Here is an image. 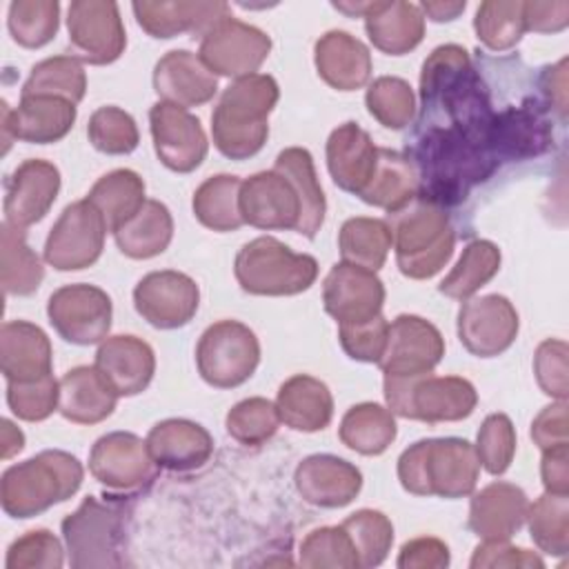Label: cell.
I'll list each match as a JSON object with an SVG mask.
<instances>
[{
  "instance_id": "6da1fadb",
  "label": "cell",
  "mask_w": 569,
  "mask_h": 569,
  "mask_svg": "<svg viewBox=\"0 0 569 569\" xmlns=\"http://www.w3.org/2000/svg\"><path fill=\"white\" fill-rule=\"evenodd\" d=\"M280 87L269 73L236 78L211 113L216 149L231 160L256 156L269 138V113L278 104Z\"/></svg>"
},
{
  "instance_id": "7a4b0ae2",
  "label": "cell",
  "mask_w": 569,
  "mask_h": 569,
  "mask_svg": "<svg viewBox=\"0 0 569 569\" xmlns=\"http://www.w3.org/2000/svg\"><path fill=\"white\" fill-rule=\"evenodd\" d=\"M391 249L402 276L411 280L433 278L453 256L456 231L440 202L416 196L398 211L387 213Z\"/></svg>"
},
{
  "instance_id": "3957f363",
  "label": "cell",
  "mask_w": 569,
  "mask_h": 569,
  "mask_svg": "<svg viewBox=\"0 0 569 569\" xmlns=\"http://www.w3.org/2000/svg\"><path fill=\"white\" fill-rule=\"evenodd\" d=\"M478 476L476 447L465 438H425L398 458V480L413 496L465 498L473 493Z\"/></svg>"
},
{
  "instance_id": "277c9868",
  "label": "cell",
  "mask_w": 569,
  "mask_h": 569,
  "mask_svg": "<svg viewBox=\"0 0 569 569\" xmlns=\"http://www.w3.org/2000/svg\"><path fill=\"white\" fill-rule=\"evenodd\" d=\"M82 478L84 469L76 456L62 449H44L2 473V509L11 518H33L69 500L80 489Z\"/></svg>"
},
{
  "instance_id": "5b68a950",
  "label": "cell",
  "mask_w": 569,
  "mask_h": 569,
  "mask_svg": "<svg viewBox=\"0 0 569 569\" xmlns=\"http://www.w3.org/2000/svg\"><path fill=\"white\" fill-rule=\"evenodd\" d=\"M129 509L118 496H87L62 520V540L73 569H107L124 565V533Z\"/></svg>"
},
{
  "instance_id": "8992f818",
  "label": "cell",
  "mask_w": 569,
  "mask_h": 569,
  "mask_svg": "<svg viewBox=\"0 0 569 569\" xmlns=\"http://www.w3.org/2000/svg\"><path fill=\"white\" fill-rule=\"evenodd\" d=\"M385 400L393 416L436 425L469 418L478 391L460 376H385Z\"/></svg>"
},
{
  "instance_id": "52a82bcc",
  "label": "cell",
  "mask_w": 569,
  "mask_h": 569,
  "mask_svg": "<svg viewBox=\"0 0 569 569\" xmlns=\"http://www.w3.org/2000/svg\"><path fill=\"white\" fill-rule=\"evenodd\" d=\"M233 273L240 289L251 296H296L316 282L318 262L271 236H260L238 251Z\"/></svg>"
},
{
  "instance_id": "ba28073f",
  "label": "cell",
  "mask_w": 569,
  "mask_h": 569,
  "mask_svg": "<svg viewBox=\"0 0 569 569\" xmlns=\"http://www.w3.org/2000/svg\"><path fill=\"white\" fill-rule=\"evenodd\" d=\"M196 365L207 385L216 389L240 387L260 365L258 336L240 320H218L202 331Z\"/></svg>"
},
{
  "instance_id": "9c48e42d",
  "label": "cell",
  "mask_w": 569,
  "mask_h": 569,
  "mask_svg": "<svg viewBox=\"0 0 569 569\" xmlns=\"http://www.w3.org/2000/svg\"><path fill=\"white\" fill-rule=\"evenodd\" d=\"M107 222L87 200L64 207L44 240V262L58 271H80L98 262L104 249Z\"/></svg>"
},
{
  "instance_id": "30bf717a",
  "label": "cell",
  "mask_w": 569,
  "mask_h": 569,
  "mask_svg": "<svg viewBox=\"0 0 569 569\" xmlns=\"http://www.w3.org/2000/svg\"><path fill=\"white\" fill-rule=\"evenodd\" d=\"M47 316L62 340L89 347L107 338L113 318V302L104 289L76 282L64 284L49 296Z\"/></svg>"
},
{
  "instance_id": "8fae6325",
  "label": "cell",
  "mask_w": 569,
  "mask_h": 569,
  "mask_svg": "<svg viewBox=\"0 0 569 569\" xmlns=\"http://www.w3.org/2000/svg\"><path fill=\"white\" fill-rule=\"evenodd\" d=\"M147 440L131 431H111L100 436L89 451V473L109 491L133 493L156 480Z\"/></svg>"
},
{
  "instance_id": "7c38bea8",
  "label": "cell",
  "mask_w": 569,
  "mask_h": 569,
  "mask_svg": "<svg viewBox=\"0 0 569 569\" xmlns=\"http://www.w3.org/2000/svg\"><path fill=\"white\" fill-rule=\"evenodd\" d=\"M69 47L80 62L111 64L127 47L120 9L111 0H76L67 11Z\"/></svg>"
},
{
  "instance_id": "4fadbf2b",
  "label": "cell",
  "mask_w": 569,
  "mask_h": 569,
  "mask_svg": "<svg viewBox=\"0 0 569 569\" xmlns=\"http://www.w3.org/2000/svg\"><path fill=\"white\" fill-rule=\"evenodd\" d=\"M269 51L271 38L262 29L229 16L200 38L198 56L211 73L236 80L258 73Z\"/></svg>"
},
{
  "instance_id": "5bb4252c",
  "label": "cell",
  "mask_w": 569,
  "mask_h": 569,
  "mask_svg": "<svg viewBox=\"0 0 569 569\" xmlns=\"http://www.w3.org/2000/svg\"><path fill=\"white\" fill-rule=\"evenodd\" d=\"M462 347L478 358L505 353L518 338L520 318L509 298L487 293L465 300L456 320Z\"/></svg>"
},
{
  "instance_id": "9a60e30c",
  "label": "cell",
  "mask_w": 569,
  "mask_h": 569,
  "mask_svg": "<svg viewBox=\"0 0 569 569\" xmlns=\"http://www.w3.org/2000/svg\"><path fill=\"white\" fill-rule=\"evenodd\" d=\"M445 356V338L433 322L422 316L400 313L389 322L387 345L378 367L385 376L433 373Z\"/></svg>"
},
{
  "instance_id": "2e32d148",
  "label": "cell",
  "mask_w": 569,
  "mask_h": 569,
  "mask_svg": "<svg viewBox=\"0 0 569 569\" xmlns=\"http://www.w3.org/2000/svg\"><path fill=\"white\" fill-rule=\"evenodd\" d=\"M149 127L158 160L176 171L189 173L202 164L209 151L207 133L189 109L158 100L149 109Z\"/></svg>"
},
{
  "instance_id": "e0dca14e",
  "label": "cell",
  "mask_w": 569,
  "mask_h": 569,
  "mask_svg": "<svg viewBox=\"0 0 569 569\" xmlns=\"http://www.w3.org/2000/svg\"><path fill=\"white\" fill-rule=\"evenodd\" d=\"M200 305L196 280L182 271L162 269L142 276L133 289V307L156 329H180Z\"/></svg>"
},
{
  "instance_id": "ac0fdd59",
  "label": "cell",
  "mask_w": 569,
  "mask_h": 569,
  "mask_svg": "<svg viewBox=\"0 0 569 569\" xmlns=\"http://www.w3.org/2000/svg\"><path fill=\"white\" fill-rule=\"evenodd\" d=\"M78 118V107L53 96H20L16 109L2 102V151L7 153L13 140L31 144H51L62 140Z\"/></svg>"
},
{
  "instance_id": "d6986e66",
  "label": "cell",
  "mask_w": 569,
  "mask_h": 569,
  "mask_svg": "<svg viewBox=\"0 0 569 569\" xmlns=\"http://www.w3.org/2000/svg\"><path fill=\"white\" fill-rule=\"evenodd\" d=\"M325 311L338 325H356L382 313L385 284L376 271L338 262L322 280Z\"/></svg>"
},
{
  "instance_id": "ffe728a7",
  "label": "cell",
  "mask_w": 569,
  "mask_h": 569,
  "mask_svg": "<svg viewBox=\"0 0 569 569\" xmlns=\"http://www.w3.org/2000/svg\"><path fill=\"white\" fill-rule=\"evenodd\" d=\"M60 171L53 162L29 158L20 162L4 184V222L27 229L40 222L60 191Z\"/></svg>"
},
{
  "instance_id": "44dd1931",
  "label": "cell",
  "mask_w": 569,
  "mask_h": 569,
  "mask_svg": "<svg viewBox=\"0 0 569 569\" xmlns=\"http://www.w3.org/2000/svg\"><path fill=\"white\" fill-rule=\"evenodd\" d=\"M240 213L256 229H293L300 220V200L293 184L276 169L242 180Z\"/></svg>"
},
{
  "instance_id": "7402d4cb",
  "label": "cell",
  "mask_w": 569,
  "mask_h": 569,
  "mask_svg": "<svg viewBox=\"0 0 569 569\" xmlns=\"http://www.w3.org/2000/svg\"><path fill=\"white\" fill-rule=\"evenodd\" d=\"M138 24L151 38H176L180 33H193L202 38L220 20L229 18V4L218 0H142L131 4Z\"/></svg>"
},
{
  "instance_id": "603a6c76",
  "label": "cell",
  "mask_w": 569,
  "mask_h": 569,
  "mask_svg": "<svg viewBox=\"0 0 569 569\" xmlns=\"http://www.w3.org/2000/svg\"><path fill=\"white\" fill-rule=\"evenodd\" d=\"M293 482L305 502L325 509H340L353 502L360 493L362 473L345 458L313 453L296 467Z\"/></svg>"
},
{
  "instance_id": "cb8c5ba5",
  "label": "cell",
  "mask_w": 569,
  "mask_h": 569,
  "mask_svg": "<svg viewBox=\"0 0 569 569\" xmlns=\"http://www.w3.org/2000/svg\"><path fill=\"white\" fill-rule=\"evenodd\" d=\"M147 447L160 469L187 473L209 462L213 453V438L193 420L167 418L149 429Z\"/></svg>"
},
{
  "instance_id": "d4e9b609",
  "label": "cell",
  "mask_w": 569,
  "mask_h": 569,
  "mask_svg": "<svg viewBox=\"0 0 569 569\" xmlns=\"http://www.w3.org/2000/svg\"><path fill=\"white\" fill-rule=\"evenodd\" d=\"M153 89L160 100L178 107H200L218 93V76L207 69L198 53L173 49L153 67Z\"/></svg>"
},
{
  "instance_id": "484cf974",
  "label": "cell",
  "mask_w": 569,
  "mask_h": 569,
  "mask_svg": "<svg viewBox=\"0 0 569 569\" xmlns=\"http://www.w3.org/2000/svg\"><path fill=\"white\" fill-rule=\"evenodd\" d=\"M529 509L527 493L505 480H496L471 496L469 529L480 540H509L525 525Z\"/></svg>"
},
{
  "instance_id": "4316f807",
  "label": "cell",
  "mask_w": 569,
  "mask_h": 569,
  "mask_svg": "<svg viewBox=\"0 0 569 569\" xmlns=\"http://www.w3.org/2000/svg\"><path fill=\"white\" fill-rule=\"evenodd\" d=\"M96 367L118 396H138L153 380L156 353L138 336H107L96 351Z\"/></svg>"
},
{
  "instance_id": "83f0119b",
  "label": "cell",
  "mask_w": 569,
  "mask_h": 569,
  "mask_svg": "<svg viewBox=\"0 0 569 569\" xmlns=\"http://www.w3.org/2000/svg\"><path fill=\"white\" fill-rule=\"evenodd\" d=\"M49 336L29 320H7L0 327V369L7 382H29L51 373Z\"/></svg>"
},
{
  "instance_id": "f1b7e54d",
  "label": "cell",
  "mask_w": 569,
  "mask_h": 569,
  "mask_svg": "<svg viewBox=\"0 0 569 569\" xmlns=\"http://www.w3.org/2000/svg\"><path fill=\"white\" fill-rule=\"evenodd\" d=\"M378 160V147L358 122L338 124L327 138V169L336 187L358 196L369 182Z\"/></svg>"
},
{
  "instance_id": "f546056e",
  "label": "cell",
  "mask_w": 569,
  "mask_h": 569,
  "mask_svg": "<svg viewBox=\"0 0 569 569\" xmlns=\"http://www.w3.org/2000/svg\"><path fill=\"white\" fill-rule=\"evenodd\" d=\"M313 62L318 76L338 91L362 89L373 71L371 53L365 42L347 31H327L316 40Z\"/></svg>"
},
{
  "instance_id": "4dcf8cb0",
  "label": "cell",
  "mask_w": 569,
  "mask_h": 569,
  "mask_svg": "<svg viewBox=\"0 0 569 569\" xmlns=\"http://www.w3.org/2000/svg\"><path fill=\"white\" fill-rule=\"evenodd\" d=\"M118 398V391L96 365H80L60 378L58 411L69 422L98 425L113 413Z\"/></svg>"
},
{
  "instance_id": "1f68e13d",
  "label": "cell",
  "mask_w": 569,
  "mask_h": 569,
  "mask_svg": "<svg viewBox=\"0 0 569 569\" xmlns=\"http://www.w3.org/2000/svg\"><path fill=\"white\" fill-rule=\"evenodd\" d=\"M276 409L280 422L289 429L313 433L329 427L333 418V396L322 380L309 373H296L280 385Z\"/></svg>"
},
{
  "instance_id": "d6a6232c",
  "label": "cell",
  "mask_w": 569,
  "mask_h": 569,
  "mask_svg": "<svg viewBox=\"0 0 569 569\" xmlns=\"http://www.w3.org/2000/svg\"><path fill=\"white\" fill-rule=\"evenodd\" d=\"M365 29L371 44L387 56H405L425 38V16L418 4L393 0H373L365 16Z\"/></svg>"
},
{
  "instance_id": "836d02e7",
  "label": "cell",
  "mask_w": 569,
  "mask_h": 569,
  "mask_svg": "<svg viewBox=\"0 0 569 569\" xmlns=\"http://www.w3.org/2000/svg\"><path fill=\"white\" fill-rule=\"evenodd\" d=\"M420 184L418 167L409 156L378 147L376 169L358 198L391 213L413 200L420 193Z\"/></svg>"
},
{
  "instance_id": "e575fe53",
  "label": "cell",
  "mask_w": 569,
  "mask_h": 569,
  "mask_svg": "<svg viewBox=\"0 0 569 569\" xmlns=\"http://www.w3.org/2000/svg\"><path fill=\"white\" fill-rule=\"evenodd\" d=\"M273 169L280 171L293 184V189L298 193L300 220H298L296 231L307 238H316V233L325 224L327 200H325V191L318 182L311 153L302 147H287L278 153Z\"/></svg>"
},
{
  "instance_id": "d590c367",
  "label": "cell",
  "mask_w": 569,
  "mask_h": 569,
  "mask_svg": "<svg viewBox=\"0 0 569 569\" xmlns=\"http://www.w3.org/2000/svg\"><path fill=\"white\" fill-rule=\"evenodd\" d=\"M118 249L133 258L147 260L160 256L173 238V218L164 202L147 200L142 209L113 231Z\"/></svg>"
},
{
  "instance_id": "8d00e7d4",
  "label": "cell",
  "mask_w": 569,
  "mask_h": 569,
  "mask_svg": "<svg viewBox=\"0 0 569 569\" xmlns=\"http://www.w3.org/2000/svg\"><path fill=\"white\" fill-rule=\"evenodd\" d=\"M87 200L100 211L107 229L113 233L147 202L144 180L133 169H113L96 180L87 193Z\"/></svg>"
},
{
  "instance_id": "74e56055",
  "label": "cell",
  "mask_w": 569,
  "mask_h": 569,
  "mask_svg": "<svg viewBox=\"0 0 569 569\" xmlns=\"http://www.w3.org/2000/svg\"><path fill=\"white\" fill-rule=\"evenodd\" d=\"M338 436L345 447L362 456L385 453L398 436L393 413L378 402H360L347 409Z\"/></svg>"
},
{
  "instance_id": "f35d334b",
  "label": "cell",
  "mask_w": 569,
  "mask_h": 569,
  "mask_svg": "<svg viewBox=\"0 0 569 569\" xmlns=\"http://www.w3.org/2000/svg\"><path fill=\"white\" fill-rule=\"evenodd\" d=\"M240 187L238 176L218 173L207 178L191 198V209L198 222L211 231H236L244 224L240 213Z\"/></svg>"
},
{
  "instance_id": "ab89813d",
  "label": "cell",
  "mask_w": 569,
  "mask_h": 569,
  "mask_svg": "<svg viewBox=\"0 0 569 569\" xmlns=\"http://www.w3.org/2000/svg\"><path fill=\"white\" fill-rule=\"evenodd\" d=\"M44 278L40 256L27 244L24 229L2 222L0 233V282L7 296H31Z\"/></svg>"
},
{
  "instance_id": "60d3db41",
  "label": "cell",
  "mask_w": 569,
  "mask_h": 569,
  "mask_svg": "<svg viewBox=\"0 0 569 569\" xmlns=\"http://www.w3.org/2000/svg\"><path fill=\"white\" fill-rule=\"evenodd\" d=\"M342 262L378 271L391 251V231L387 220L356 216L342 222L338 233Z\"/></svg>"
},
{
  "instance_id": "b9f144b4",
  "label": "cell",
  "mask_w": 569,
  "mask_h": 569,
  "mask_svg": "<svg viewBox=\"0 0 569 569\" xmlns=\"http://www.w3.org/2000/svg\"><path fill=\"white\" fill-rule=\"evenodd\" d=\"M500 249L491 240H471L462 249L456 267L442 278L438 291L453 300H469L500 269Z\"/></svg>"
},
{
  "instance_id": "7bdbcfd3",
  "label": "cell",
  "mask_w": 569,
  "mask_h": 569,
  "mask_svg": "<svg viewBox=\"0 0 569 569\" xmlns=\"http://www.w3.org/2000/svg\"><path fill=\"white\" fill-rule=\"evenodd\" d=\"M87 93V73L76 56L40 60L22 84V96H53L78 104Z\"/></svg>"
},
{
  "instance_id": "ee69618b",
  "label": "cell",
  "mask_w": 569,
  "mask_h": 569,
  "mask_svg": "<svg viewBox=\"0 0 569 569\" xmlns=\"http://www.w3.org/2000/svg\"><path fill=\"white\" fill-rule=\"evenodd\" d=\"M569 493L545 491L529 502L527 527L536 547L551 556H565L569 549Z\"/></svg>"
},
{
  "instance_id": "f6af8a7d",
  "label": "cell",
  "mask_w": 569,
  "mask_h": 569,
  "mask_svg": "<svg viewBox=\"0 0 569 569\" xmlns=\"http://www.w3.org/2000/svg\"><path fill=\"white\" fill-rule=\"evenodd\" d=\"M478 40L491 51H507L522 40L525 2L520 0H487L480 2L473 18Z\"/></svg>"
},
{
  "instance_id": "bcb514c9",
  "label": "cell",
  "mask_w": 569,
  "mask_h": 569,
  "mask_svg": "<svg viewBox=\"0 0 569 569\" xmlns=\"http://www.w3.org/2000/svg\"><path fill=\"white\" fill-rule=\"evenodd\" d=\"M9 33L24 49L49 44L60 27L58 0H13L9 4Z\"/></svg>"
},
{
  "instance_id": "7dc6e473",
  "label": "cell",
  "mask_w": 569,
  "mask_h": 569,
  "mask_svg": "<svg viewBox=\"0 0 569 569\" xmlns=\"http://www.w3.org/2000/svg\"><path fill=\"white\" fill-rule=\"evenodd\" d=\"M365 104L371 118L382 127L400 131L416 118V96L407 80L398 76L376 78L365 93Z\"/></svg>"
},
{
  "instance_id": "c3c4849f",
  "label": "cell",
  "mask_w": 569,
  "mask_h": 569,
  "mask_svg": "<svg viewBox=\"0 0 569 569\" xmlns=\"http://www.w3.org/2000/svg\"><path fill=\"white\" fill-rule=\"evenodd\" d=\"M345 531L349 533L360 567H378L391 551L393 545V525L378 509H358L342 520Z\"/></svg>"
},
{
  "instance_id": "681fc988",
  "label": "cell",
  "mask_w": 569,
  "mask_h": 569,
  "mask_svg": "<svg viewBox=\"0 0 569 569\" xmlns=\"http://www.w3.org/2000/svg\"><path fill=\"white\" fill-rule=\"evenodd\" d=\"M224 427L236 442L244 447H258L276 436L280 427V413L276 409V402L253 396L236 402L229 409Z\"/></svg>"
},
{
  "instance_id": "f907efd6",
  "label": "cell",
  "mask_w": 569,
  "mask_h": 569,
  "mask_svg": "<svg viewBox=\"0 0 569 569\" xmlns=\"http://www.w3.org/2000/svg\"><path fill=\"white\" fill-rule=\"evenodd\" d=\"M300 565L307 569H356L360 567L356 547L345 531L338 527H318L300 542Z\"/></svg>"
},
{
  "instance_id": "816d5d0a",
  "label": "cell",
  "mask_w": 569,
  "mask_h": 569,
  "mask_svg": "<svg viewBox=\"0 0 569 569\" xmlns=\"http://www.w3.org/2000/svg\"><path fill=\"white\" fill-rule=\"evenodd\" d=\"M87 138L93 149L107 156H127L140 142L133 116L116 104H104L91 113L87 124Z\"/></svg>"
},
{
  "instance_id": "f5cc1de1",
  "label": "cell",
  "mask_w": 569,
  "mask_h": 569,
  "mask_svg": "<svg viewBox=\"0 0 569 569\" xmlns=\"http://www.w3.org/2000/svg\"><path fill=\"white\" fill-rule=\"evenodd\" d=\"M480 467L491 476H502L516 456V427L507 413H489L476 436Z\"/></svg>"
},
{
  "instance_id": "db71d44e",
  "label": "cell",
  "mask_w": 569,
  "mask_h": 569,
  "mask_svg": "<svg viewBox=\"0 0 569 569\" xmlns=\"http://www.w3.org/2000/svg\"><path fill=\"white\" fill-rule=\"evenodd\" d=\"M60 380L53 373L29 380V382H7V405L20 420L40 422L47 420L58 409Z\"/></svg>"
},
{
  "instance_id": "11a10c76",
  "label": "cell",
  "mask_w": 569,
  "mask_h": 569,
  "mask_svg": "<svg viewBox=\"0 0 569 569\" xmlns=\"http://www.w3.org/2000/svg\"><path fill=\"white\" fill-rule=\"evenodd\" d=\"M64 565L62 542L49 529H31L7 549V569H60Z\"/></svg>"
},
{
  "instance_id": "9f6ffc18",
  "label": "cell",
  "mask_w": 569,
  "mask_h": 569,
  "mask_svg": "<svg viewBox=\"0 0 569 569\" xmlns=\"http://www.w3.org/2000/svg\"><path fill=\"white\" fill-rule=\"evenodd\" d=\"M387 333H389V322L382 313L365 322L338 325V340L345 353L358 362L378 365L387 345Z\"/></svg>"
},
{
  "instance_id": "6f0895ef",
  "label": "cell",
  "mask_w": 569,
  "mask_h": 569,
  "mask_svg": "<svg viewBox=\"0 0 569 569\" xmlns=\"http://www.w3.org/2000/svg\"><path fill=\"white\" fill-rule=\"evenodd\" d=\"M567 342L558 338H547L538 345L533 353V373L542 393L553 400H567L569 396V373H567Z\"/></svg>"
},
{
  "instance_id": "680465c9",
  "label": "cell",
  "mask_w": 569,
  "mask_h": 569,
  "mask_svg": "<svg viewBox=\"0 0 569 569\" xmlns=\"http://www.w3.org/2000/svg\"><path fill=\"white\" fill-rule=\"evenodd\" d=\"M471 569H496V567H520V569H542L545 560L522 547L509 545V540H482L469 560Z\"/></svg>"
},
{
  "instance_id": "91938a15",
  "label": "cell",
  "mask_w": 569,
  "mask_h": 569,
  "mask_svg": "<svg viewBox=\"0 0 569 569\" xmlns=\"http://www.w3.org/2000/svg\"><path fill=\"white\" fill-rule=\"evenodd\" d=\"M449 560V547L440 538L420 536L400 547L396 565L400 569H445Z\"/></svg>"
},
{
  "instance_id": "94428289",
  "label": "cell",
  "mask_w": 569,
  "mask_h": 569,
  "mask_svg": "<svg viewBox=\"0 0 569 569\" xmlns=\"http://www.w3.org/2000/svg\"><path fill=\"white\" fill-rule=\"evenodd\" d=\"M531 440L538 445L540 451L569 445V431H567V400H556L533 418L531 422Z\"/></svg>"
},
{
  "instance_id": "6125c7cd",
  "label": "cell",
  "mask_w": 569,
  "mask_h": 569,
  "mask_svg": "<svg viewBox=\"0 0 569 569\" xmlns=\"http://www.w3.org/2000/svg\"><path fill=\"white\" fill-rule=\"evenodd\" d=\"M569 24V2H525V29L536 33H558Z\"/></svg>"
},
{
  "instance_id": "be15d7a7",
  "label": "cell",
  "mask_w": 569,
  "mask_h": 569,
  "mask_svg": "<svg viewBox=\"0 0 569 569\" xmlns=\"http://www.w3.org/2000/svg\"><path fill=\"white\" fill-rule=\"evenodd\" d=\"M540 476L545 491L569 493V445H558L542 451Z\"/></svg>"
},
{
  "instance_id": "e7e4bbea",
  "label": "cell",
  "mask_w": 569,
  "mask_h": 569,
  "mask_svg": "<svg viewBox=\"0 0 569 569\" xmlns=\"http://www.w3.org/2000/svg\"><path fill=\"white\" fill-rule=\"evenodd\" d=\"M540 87L551 109L565 120L567 118V58L545 69L540 78Z\"/></svg>"
},
{
  "instance_id": "03108f58",
  "label": "cell",
  "mask_w": 569,
  "mask_h": 569,
  "mask_svg": "<svg viewBox=\"0 0 569 569\" xmlns=\"http://www.w3.org/2000/svg\"><path fill=\"white\" fill-rule=\"evenodd\" d=\"M418 7L422 11V16H427L433 22H451L465 11L467 2L465 0H445V2L442 0H427V2H420Z\"/></svg>"
},
{
  "instance_id": "003e7915",
  "label": "cell",
  "mask_w": 569,
  "mask_h": 569,
  "mask_svg": "<svg viewBox=\"0 0 569 569\" xmlns=\"http://www.w3.org/2000/svg\"><path fill=\"white\" fill-rule=\"evenodd\" d=\"M0 440H2V445H0L2 447V460L13 458L24 447V433L11 420H7V418L2 420V436H0Z\"/></svg>"
}]
</instances>
